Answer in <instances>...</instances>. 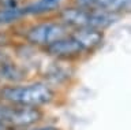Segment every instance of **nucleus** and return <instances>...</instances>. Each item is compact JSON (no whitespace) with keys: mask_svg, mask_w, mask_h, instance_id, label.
Returning a JSON list of instances; mask_svg holds the SVG:
<instances>
[{"mask_svg":"<svg viewBox=\"0 0 131 130\" xmlns=\"http://www.w3.org/2000/svg\"><path fill=\"white\" fill-rule=\"evenodd\" d=\"M55 99V92L44 82L26 85H6L0 88V100L8 104L23 107H40Z\"/></svg>","mask_w":131,"mask_h":130,"instance_id":"f257e3e1","label":"nucleus"},{"mask_svg":"<svg viewBox=\"0 0 131 130\" xmlns=\"http://www.w3.org/2000/svg\"><path fill=\"white\" fill-rule=\"evenodd\" d=\"M67 36V26L60 22H42L27 30L26 38L34 45L49 47L57 40Z\"/></svg>","mask_w":131,"mask_h":130,"instance_id":"f03ea898","label":"nucleus"},{"mask_svg":"<svg viewBox=\"0 0 131 130\" xmlns=\"http://www.w3.org/2000/svg\"><path fill=\"white\" fill-rule=\"evenodd\" d=\"M47 51L55 58L60 59H71L77 58L81 54H83V49L79 45V43L72 36H64L63 38L57 40L49 47H47Z\"/></svg>","mask_w":131,"mask_h":130,"instance_id":"7ed1b4c3","label":"nucleus"},{"mask_svg":"<svg viewBox=\"0 0 131 130\" xmlns=\"http://www.w3.org/2000/svg\"><path fill=\"white\" fill-rule=\"evenodd\" d=\"M77 3L81 8L104 11L112 15L130 10V0H77Z\"/></svg>","mask_w":131,"mask_h":130,"instance_id":"20e7f679","label":"nucleus"},{"mask_svg":"<svg viewBox=\"0 0 131 130\" xmlns=\"http://www.w3.org/2000/svg\"><path fill=\"white\" fill-rule=\"evenodd\" d=\"M74 38L79 43L83 52H92L98 48L104 41V34L101 30L96 29H77L71 34Z\"/></svg>","mask_w":131,"mask_h":130,"instance_id":"39448f33","label":"nucleus"},{"mask_svg":"<svg viewBox=\"0 0 131 130\" xmlns=\"http://www.w3.org/2000/svg\"><path fill=\"white\" fill-rule=\"evenodd\" d=\"M66 0H37L26 7H23L25 15H42L59 10Z\"/></svg>","mask_w":131,"mask_h":130,"instance_id":"423d86ee","label":"nucleus"},{"mask_svg":"<svg viewBox=\"0 0 131 130\" xmlns=\"http://www.w3.org/2000/svg\"><path fill=\"white\" fill-rule=\"evenodd\" d=\"M25 15L23 7H4L0 10V25H6L18 21Z\"/></svg>","mask_w":131,"mask_h":130,"instance_id":"0eeeda50","label":"nucleus"},{"mask_svg":"<svg viewBox=\"0 0 131 130\" xmlns=\"http://www.w3.org/2000/svg\"><path fill=\"white\" fill-rule=\"evenodd\" d=\"M8 111V103H4V101L0 100V123L4 126V121H6V115Z\"/></svg>","mask_w":131,"mask_h":130,"instance_id":"6e6552de","label":"nucleus"},{"mask_svg":"<svg viewBox=\"0 0 131 130\" xmlns=\"http://www.w3.org/2000/svg\"><path fill=\"white\" fill-rule=\"evenodd\" d=\"M30 130H60V129L55 127V126H44V127H36V129H30Z\"/></svg>","mask_w":131,"mask_h":130,"instance_id":"1a4fd4ad","label":"nucleus"},{"mask_svg":"<svg viewBox=\"0 0 131 130\" xmlns=\"http://www.w3.org/2000/svg\"><path fill=\"white\" fill-rule=\"evenodd\" d=\"M6 129H7V127H6V126H3L2 123H0V130H6Z\"/></svg>","mask_w":131,"mask_h":130,"instance_id":"9d476101","label":"nucleus"}]
</instances>
